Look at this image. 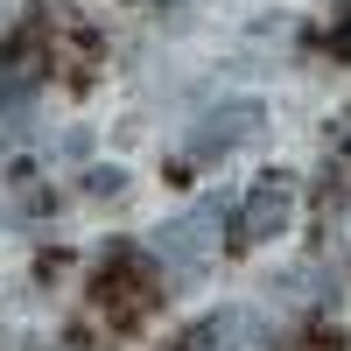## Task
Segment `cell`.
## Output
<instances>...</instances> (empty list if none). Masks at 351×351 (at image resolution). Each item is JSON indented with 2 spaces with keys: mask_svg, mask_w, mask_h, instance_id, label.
I'll use <instances>...</instances> for the list:
<instances>
[{
  "mask_svg": "<svg viewBox=\"0 0 351 351\" xmlns=\"http://www.w3.org/2000/svg\"><path fill=\"white\" fill-rule=\"evenodd\" d=\"M36 127V71H28V56L14 49L8 64H0V141H21Z\"/></svg>",
  "mask_w": 351,
  "mask_h": 351,
  "instance_id": "277c9868",
  "label": "cell"
},
{
  "mask_svg": "<svg viewBox=\"0 0 351 351\" xmlns=\"http://www.w3.org/2000/svg\"><path fill=\"white\" fill-rule=\"evenodd\" d=\"M225 218H232V204H225V197H204L197 211L169 218V225L155 232V260H162L169 274H204V267H211V253L225 246Z\"/></svg>",
  "mask_w": 351,
  "mask_h": 351,
  "instance_id": "6da1fadb",
  "label": "cell"
},
{
  "mask_svg": "<svg viewBox=\"0 0 351 351\" xmlns=\"http://www.w3.org/2000/svg\"><path fill=\"white\" fill-rule=\"evenodd\" d=\"M99 302L120 316V324H134V316L155 302V281H141V274H106V281H99Z\"/></svg>",
  "mask_w": 351,
  "mask_h": 351,
  "instance_id": "8992f818",
  "label": "cell"
},
{
  "mask_svg": "<svg viewBox=\"0 0 351 351\" xmlns=\"http://www.w3.org/2000/svg\"><path fill=\"white\" fill-rule=\"evenodd\" d=\"M288 218H295V183H288V176H274V183H260V190L246 197L239 232H232V239H239V246H267L274 232H288Z\"/></svg>",
  "mask_w": 351,
  "mask_h": 351,
  "instance_id": "3957f363",
  "label": "cell"
},
{
  "mask_svg": "<svg viewBox=\"0 0 351 351\" xmlns=\"http://www.w3.org/2000/svg\"><path fill=\"white\" fill-rule=\"evenodd\" d=\"M260 134H267V106H260V99H218L211 112H197V120H190L183 169L218 162V155H239V148H253Z\"/></svg>",
  "mask_w": 351,
  "mask_h": 351,
  "instance_id": "7a4b0ae2",
  "label": "cell"
},
{
  "mask_svg": "<svg viewBox=\"0 0 351 351\" xmlns=\"http://www.w3.org/2000/svg\"><path fill=\"white\" fill-rule=\"evenodd\" d=\"M246 330H253L246 309H218V316H204V324H190V337L176 344V351H239Z\"/></svg>",
  "mask_w": 351,
  "mask_h": 351,
  "instance_id": "5b68a950",
  "label": "cell"
}]
</instances>
